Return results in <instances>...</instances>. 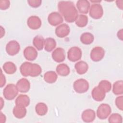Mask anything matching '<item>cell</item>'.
<instances>
[{
    "mask_svg": "<svg viewBox=\"0 0 123 123\" xmlns=\"http://www.w3.org/2000/svg\"><path fill=\"white\" fill-rule=\"evenodd\" d=\"M0 87H3L6 83V79L4 75L2 73V71L1 70V74H0Z\"/></svg>",
    "mask_w": 123,
    "mask_h": 123,
    "instance_id": "8d00e7d4",
    "label": "cell"
},
{
    "mask_svg": "<svg viewBox=\"0 0 123 123\" xmlns=\"http://www.w3.org/2000/svg\"><path fill=\"white\" fill-rule=\"evenodd\" d=\"M15 103L16 105L26 107L29 105L30 98L27 95H20L16 98Z\"/></svg>",
    "mask_w": 123,
    "mask_h": 123,
    "instance_id": "ffe728a7",
    "label": "cell"
},
{
    "mask_svg": "<svg viewBox=\"0 0 123 123\" xmlns=\"http://www.w3.org/2000/svg\"><path fill=\"white\" fill-rule=\"evenodd\" d=\"M117 37L119 39H120L121 40H123V29H121L118 31V32L117 33Z\"/></svg>",
    "mask_w": 123,
    "mask_h": 123,
    "instance_id": "f35d334b",
    "label": "cell"
},
{
    "mask_svg": "<svg viewBox=\"0 0 123 123\" xmlns=\"http://www.w3.org/2000/svg\"><path fill=\"white\" fill-rule=\"evenodd\" d=\"M33 67V63L29 62H25L22 64L20 70L22 75L24 76H30Z\"/></svg>",
    "mask_w": 123,
    "mask_h": 123,
    "instance_id": "ac0fdd59",
    "label": "cell"
},
{
    "mask_svg": "<svg viewBox=\"0 0 123 123\" xmlns=\"http://www.w3.org/2000/svg\"><path fill=\"white\" fill-rule=\"evenodd\" d=\"M29 6L33 8H37L40 6L42 1L40 0H29L27 1Z\"/></svg>",
    "mask_w": 123,
    "mask_h": 123,
    "instance_id": "d590c367",
    "label": "cell"
},
{
    "mask_svg": "<svg viewBox=\"0 0 123 123\" xmlns=\"http://www.w3.org/2000/svg\"><path fill=\"white\" fill-rule=\"evenodd\" d=\"M10 5V1L8 0H1L0 1V9L2 10L8 9Z\"/></svg>",
    "mask_w": 123,
    "mask_h": 123,
    "instance_id": "e575fe53",
    "label": "cell"
},
{
    "mask_svg": "<svg viewBox=\"0 0 123 123\" xmlns=\"http://www.w3.org/2000/svg\"><path fill=\"white\" fill-rule=\"evenodd\" d=\"M70 32V27L66 24H62L58 26L55 29V34L56 36L61 38H63L68 36Z\"/></svg>",
    "mask_w": 123,
    "mask_h": 123,
    "instance_id": "30bf717a",
    "label": "cell"
},
{
    "mask_svg": "<svg viewBox=\"0 0 123 123\" xmlns=\"http://www.w3.org/2000/svg\"><path fill=\"white\" fill-rule=\"evenodd\" d=\"M74 89L77 93H84L89 89V83L84 79L81 78L76 80L74 83Z\"/></svg>",
    "mask_w": 123,
    "mask_h": 123,
    "instance_id": "3957f363",
    "label": "cell"
},
{
    "mask_svg": "<svg viewBox=\"0 0 123 123\" xmlns=\"http://www.w3.org/2000/svg\"><path fill=\"white\" fill-rule=\"evenodd\" d=\"M48 20L50 25L52 26H57L63 21V19L61 14L58 12H52L50 13L48 18Z\"/></svg>",
    "mask_w": 123,
    "mask_h": 123,
    "instance_id": "9c48e42d",
    "label": "cell"
},
{
    "mask_svg": "<svg viewBox=\"0 0 123 123\" xmlns=\"http://www.w3.org/2000/svg\"><path fill=\"white\" fill-rule=\"evenodd\" d=\"M42 72L41 67L37 63H33L32 73L30 75L31 77H36L39 75Z\"/></svg>",
    "mask_w": 123,
    "mask_h": 123,
    "instance_id": "d6a6232c",
    "label": "cell"
},
{
    "mask_svg": "<svg viewBox=\"0 0 123 123\" xmlns=\"http://www.w3.org/2000/svg\"><path fill=\"white\" fill-rule=\"evenodd\" d=\"M24 55L26 60L32 61L37 58V52L34 47L28 46L25 48L24 49Z\"/></svg>",
    "mask_w": 123,
    "mask_h": 123,
    "instance_id": "4fadbf2b",
    "label": "cell"
},
{
    "mask_svg": "<svg viewBox=\"0 0 123 123\" xmlns=\"http://www.w3.org/2000/svg\"><path fill=\"white\" fill-rule=\"evenodd\" d=\"M94 39V36L89 32H85L83 33L80 37L81 42L86 45L91 44Z\"/></svg>",
    "mask_w": 123,
    "mask_h": 123,
    "instance_id": "603a6c76",
    "label": "cell"
},
{
    "mask_svg": "<svg viewBox=\"0 0 123 123\" xmlns=\"http://www.w3.org/2000/svg\"><path fill=\"white\" fill-rule=\"evenodd\" d=\"M115 104L117 108L123 111V96H120L116 98L115 99Z\"/></svg>",
    "mask_w": 123,
    "mask_h": 123,
    "instance_id": "836d02e7",
    "label": "cell"
},
{
    "mask_svg": "<svg viewBox=\"0 0 123 123\" xmlns=\"http://www.w3.org/2000/svg\"><path fill=\"white\" fill-rule=\"evenodd\" d=\"M76 25L79 27H83L86 25L88 23V17L86 15L84 14L78 15V16L75 20Z\"/></svg>",
    "mask_w": 123,
    "mask_h": 123,
    "instance_id": "f546056e",
    "label": "cell"
},
{
    "mask_svg": "<svg viewBox=\"0 0 123 123\" xmlns=\"http://www.w3.org/2000/svg\"><path fill=\"white\" fill-rule=\"evenodd\" d=\"M13 114L14 116L18 119L24 118L26 114L25 107L16 105L13 109Z\"/></svg>",
    "mask_w": 123,
    "mask_h": 123,
    "instance_id": "44dd1931",
    "label": "cell"
},
{
    "mask_svg": "<svg viewBox=\"0 0 123 123\" xmlns=\"http://www.w3.org/2000/svg\"><path fill=\"white\" fill-rule=\"evenodd\" d=\"M16 86L18 91L21 93H26L28 92L30 87V82L26 78L20 79L17 82Z\"/></svg>",
    "mask_w": 123,
    "mask_h": 123,
    "instance_id": "9a60e30c",
    "label": "cell"
},
{
    "mask_svg": "<svg viewBox=\"0 0 123 123\" xmlns=\"http://www.w3.org/2000/svg\"><path fill=\"white\" fill-rule=\"evenodd\" d=\"M56 72L57 74L62 76L68 75L70 72V70L68 66L65 63L59 64L56 67Z\"/></svg>",
    "mask_w": 123,
    "mask_h": 123,
    "instance_id": "7402d4cb",
    "label": "cell"
},
{
    "mask_svg": "<svg viewBox=\"0 0 123 123\" xmlns=\"http://www.w3.org/2000/svg\"><path fill=\"white\" fill-rule=\"evenodd\" d=\"M91 95L93 98L97 101H102L106 95V93L98 86L95 87L91 92Z\"/></svg>",
    "mask_w": 123,
    "mask_h": 123,
    "instance_id": "5bb4252c",
    "label": "cell"
},
{
    "mask_svg": "<svg viewBox=\"0 0 123 123\" xmlns=\"http://www.w3.org/2000/svg\"><path fill=\"white\" fill-rule=\"evenodd\" d=\"M4 71L7 74H13L16 71L17 67L15 64L11 62H8L4 63L3 65Z\"/></svg>",
    "mask_w": 123,
    "mask_h": 123,
    "instance_id": "d4e9b609",
    "label": "cell"
},
{
    "mask_svg": "<svg viewBox=\"0 0 123 123\" xmlns=\"http://www.w3.org/2000/svg\"><path fill=\"white\" fill-rule=\"evenodd\" d=\"M111 111V109L109 105L105 103L101 104L98 108L97 115L100 119H106L110 115Z\"/></svg>",
    "mask_w": 123,
    "mask_h": 123,
    "instance_id": "277c9868",
    "label": "cell"
},
{
    "mask_svg": "<svg viewBox=\"0 0 123 123\" xmlns=\"http://www.w3.org/2000/svg\"><path fill=\"white\" fill-rule=\"evenodd\" d=\"M35 110L38 115L43 116L47 113L48 107L44 103L40 102L36 105Z\"/></svg>",
    "mask_w": 123,
    "mask_h": 123,
    "instance_id": "83f0119b",
    "label": "cell"
},
{
    "mask_svg": "<svg viewBox=\"0 0 123 123\" xmlns=\"http://www.w3.org/2000/svg\"><path fill=\"white\" fill-rule=\"evenodd\" d=\"M116 5H117V7L121 10H123V1L122 0H118L116 1Z\"/></svg>",
    "mask_w": 123,
    "mask_h": 123,
    "instance_id": "74e56055",
    "label": "cell"
},
{
    "mask_svg": "<svg viewBox=\"0 0 123 123\" xmlns=\"http://www.w3.org/2000/svg\"><path fill=\"white\" fill-rule=\"evenodd\" d=\"M0 122L1 123H5L6 121V117L4 114H3L1 112H0Z\"/></svg>",
    "mask_w": 123,
    "mask_h": 123,
    "instance_id": "ab89813d",
    "label": "cell"
},
{
    "mask_svg": "<svg viewBox=\"0 0 123 123\" xmlns=\"http://www.w3.org/2000/svg\"><path fill=\"white\" fill-rule=\"evenodd\" d=\"M68 59L69 61L75 62L79 60L82 57V51L77 47L71 48L67 52Z\"/></svg>",
    "mask_w": 123,
    "mask_h": 123,
    "instance_id": "8992f818",
    "label": "cell"
},
{
    "mask_svg": "<svg viewBox=\"0 0 123 123\" xmlns=\"http://www.w3.org/2000/svg\"><path fill=\"white\" fill-rule=\"evenodd\" d=\"M0 99H1V109L2 108V105H3V104L4 103L2 102L3 101V99H2V98H1Z\"/></svg>",
    "mask_w": 123,
    "mask_h": 123,
    "instance_id": "b9f144b4",
    "label": "cell"
},
{
    "mask_svg": "<svg viewBox=\"0 0 123 123\" xmlns=\"http://www.w3.org/2000/svg\"><path fill=\"white\" fill-rule=\"evenodd\" d=\"M20 46L19 43L15 40H11L6 45V51L7 54L11 56L17 54L20 51Z\"/></svg>",
    "mask_w": 123,
    "mask_h": 123,
    "instance_id": "52a82bcc",
    "label": "cell"
},
{
    "mask_svg": "<svg viewBox=\"0 0 123 123\" xmlns=\"http://www.w3.org/2000/svg\"><path fill=\"white\" fill-rule=\"evenodd\" d=\"M52 58L57 62H63L65 59V52L64 49L62 48L56 49L52 53Z\"/></svg>",
    "mask_w": 123,
    "mask_h": 123,
    "instance_id": "8fae6325",
    "label": "cell"
},
{
    "mask_svg": "<svg viewBox=\"0 0 123 123\" xmlns=\"http://www.w3.org/2000/svg\"><path fill=\"white\" fill-rule=\"evenodd\" d=\"M113 93L116 95H121L123 93V80H118L115 82L113 85Z\"/></svg>",
    "mask_w": 123,
    "mask_h": 123,
    "instance_id": "f1b7e54d",
    "label": "cell"
},
{
    "mask_svg": "<svg viewBox=\"0 0 123 123\" xmlns=\"http://www.w3.org/2000/svg\"><path fill=\"white\" fill-rule=\"evenodd\" d=\"M57 74L54 71H48L45 73L44 79L48 83H53L56 82L57 79Z\"/></svg>",
    "mask_w": 123,
    "mask_h": 123,
    "instance_id": "484cf974",
    "label": "cell"
},
{
    "mask_svg": "<svg viewBox=\"0 0 123 123\" xmlns=\"http://www.w3.org/2000/svg\"><path fill=\"white\" fill-rule=\"evenodd\" d=\"M76 7L80 13L86 14L90 9V2L87 0H79L76 2Z\"/></svg>",
    "mask_w": 123,
    "mask_h": 123,
    "instance_id": "e0dca14e",
    "label": "cell"
},
{
    "mask_svg": "<svg viewBox=\"0 0 123 123\" xmlns=\"http://www.w3.org/2000/svg\"><path fill=\"white\" fill-rule=\"evenodd\" d=\"M123 122L122 116L117 113L112 114L109 118V122L110 123H121Z\"/></svg>",
    "mask_w": 123,
    "mask_h": 123,
    "instance_id": "1f68e13d",
    "label": "cell"
},
{
    "mask_svg": "<svg viewBox=\"0 0 123 123\" xmlns=\"http://www.w3.org/2000/svg\"><path fill=\"white\" fill-rule=\"evenodd\" d=\"M5 35V30L2 26H0V37L1 38Z\"/></svg>",
    "mask_w": 123,
    "mask_h": 123,
    "instance_id": "60d3db41",
    "label": "cell"
},
{
    "mask_svg": "<svg viewBox=\"0 0 123 123\" xmlns=\"http://www.w3.org/2000/svg\"><path fill=\"white\" fill-rule=\"evenodd\" d=\"M82 119L85 123H91L94 121L96 117V113L92 109H86L82 113Z\"/></svg>",
    "mask_w": 123,
    "mask_h": 123,
    "instance_id": "2e32d148",
    "label": "cell"
},
{
    "mask_svg": "<svg viewBox=\"0 0 123 123\" xmlns=\"http://www.w3.org/2000/svg\"><path fill=\"white\" fill-rule=\"evenodd\" d=\"M74 68L78 74H83L87 71L88 65L86 62L81 61L75 63Z\"/></svg>",
    "mask_w": 123,
    "mask_h": 123,
    "instance_id": "d6986e66",
    "label": "cell"
},
{
    "mask_svg": "<svg viewBox=\"0 0 123 123\" xmlns=\"http://www.w3.org/2000/svg\"><path fill=\"white\" fill-rule=\"evenodd\" d=\"M59 11L68 23H73L78 16V12L74 2L71 1H60L58 3Z\"/></svg>",
    "mask_w": 123,
    "mask_h": 123,
    "instance_id": "6da1fadb",
    "label": "cell"
},
{
    "mask_svg": "<svg viewBox=\"0 0 123 123\" xmlns=\"http://www.w3.org/2000/svg\"><path fill=\"white\" fill-rule=\"evenodd\" d=\"M105 55L104 49L100 47L94 48L90 52L91 59L95 62L101 61Z\"/></svg>",
    "mask_w": 123,
    "mask_h": 123,
    "instance_id": "ba28073f",
    "label": "cell"
},
{
    "mask_svg": "<svg viewBox=\"0 0 123 123\" xmlns=\"http://www.w3.org/2000/svg\"><path fill=\"white\" fill-rule=\"evenodd\" d=\"M18 90L13 84H9L4 88L3 94L4 97L7 100H12L17 95Z\"/></svg>",
    "mask_w": 123,
    "mask_h": 123,
    "instance_id": "7a4b0ae2",
    "label": "cell"
},
{
    "mask_svg": "<svg viewBox=\"0 0 123 123\" xmlns=\"http://www.w3.org/2000/svg\"><path fill=\"white\" fill-rule=\"evenodd\" d=\"M44 39L41 36H36L33 40V44L34 46L38 50H41L43 49L44 45Z\"/></svg>",
    "mask_w": 123,
    "mask_h": 123,
    "instance_id": "4316f807",
    "label": "cell"
},
{
    "mask_svg": "<svg viewBox=\"0 0 123 123\" xmlns=\"http://www.w3.org/2000/svg\"><path fill=\"white\" fill-rule=\"evenodd\" d=\"M98 86L104 90L105 93L109 92L111 88V83L106 80H101L98 84Z\"/></svg>",
    "mask_w": 123,
    "mask_h": 123,
    "instance_id": "4dcf8cb0",
    "label": "cell"
},
{
    "mask_svg": "<svg viewBox=\"0 0 123 123\" xmlns=\"http://www.w3.org/2000/svg\"><path fill=\"white\" fill-rule=\"evenodd\" d=\"M41 21L37 16L33 15L28 18L27 21V24L28 27L33 30L39 29L41 25Z\"/></svg>",
    "mask_w": 123,
    "mask_h": 123,
    "instance_id": "7c38bea8",
    "label": "cell"
},
{
    "mask_svg": "<svg viewBox=\"0 0 123 123\" xmlns=\"http://www.w3.org/2000/svg\"><path fill=\"white\" fill-rule=\"evenodd\" d=\"M103 14V10L100 4L95 3L90 7L89 15L95 19H98L102 17Z\"/></svg>",
    "mask_w": 123,
    "mask_h": 123,
    "instance_id": "5b68a950",
    "label": "cell"
},
{
    "mask_svg": "<svg viewBox=\"0 0 123 123\" xmlns=\"http://www.w3.org/2000/svg\"><path fill=\"white\" fill-rule=\"evenodd\" d=\"M56 46V42L54 39L51 37L47 38L44 40V47L46 51H51Z\"/></svg>",
    "mask_w": 123,
    "mask_h": 123,
    "instance_id": "cb8c5ba5",
    "label": "cell"
}]
</instances>
